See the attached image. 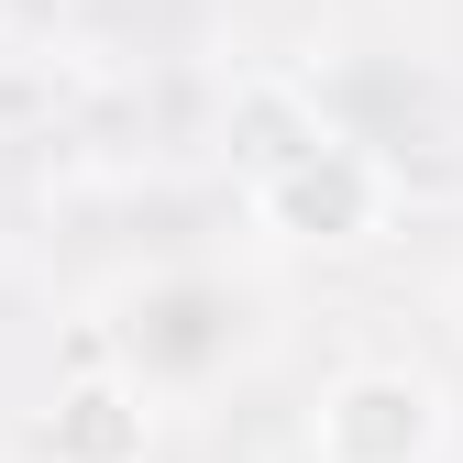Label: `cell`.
<instances>
[{
  "mask_svg": "<svg viewBox=\"0 0 463 463\" xmlns=\"http://www.w3.org/2000/svg\"><path fill=\"white\" fill-rule=\"evenodd\" d=\"M397 199H409L397 155H386V144H364V133H342V122H331L298 165H287V177L243 188L254 232H265V243H287V254H364V243H386Z\"/></svg>",
  "mask_w": 463,
  "mask_h": 463,
  "instance_id": "obj_1",
  "label": "cell"
},
{
  "mask_svg": "<svg viewBox=\"0 0 463 463\" xmlns=\"http://www.w3.org/2000/svg\"><path fill=\"white\" fill-rule=\"evenodd\" d=\"M441 441H452V397L409 354H364L309 397V463H441Z\"/></svg>",
  "mask_w": 463,
  "mask_h": 463,
  "instance_id": "obj_2",
  "label": "cell"
},
{
  "mask_svg": "<svg viewBox=\"0 0 463 463\" xmlns=\"http://www.w3.org/2000/svg\"><path fill=\"white\" fill-rule=\"evenodd\" d=\"M232 331H243V309H232L210 276H165V287H144L122 309V354L110 364L133 386H177V375H210L232 354Z\"/></svg>",
  "mask_w": 463,
  "mask_h": 463,
  "instance_id": "obj_3",
  "label": "cell"
},
{
  "mask_svg": "<svg viewBox=\"0 0 463 463\" xmlns=\"http://www.w3.org/2000/svg\"><path fill=\"white\" fill-rule=\"evenodd\" d=\"M44 463H155V386H133L122 364H78L33 420Z\"/></svg>",
  "mask_w": 463,
  "mask_h": 463,
  "instance_id": "obj_4",
  "label": "cell"
},
{
  "mask_svg": "<svg viewBox=\"0 0 463 463\" xmlns=\"http://www.w3.org/2000/svg\"><path fill=\"white\" fill-rule=\"evenodd\" d=\"M320 133H331L320 89H309V78H287V67H254V78H232V99H221V155H232V177H243V188L287 177V165H298Z\"/></svg>",
  "mask_w": 463,
  "mask_h": 463,
  "instance_id": "obj_5",
  "label": "cell"
}]
</instances>
